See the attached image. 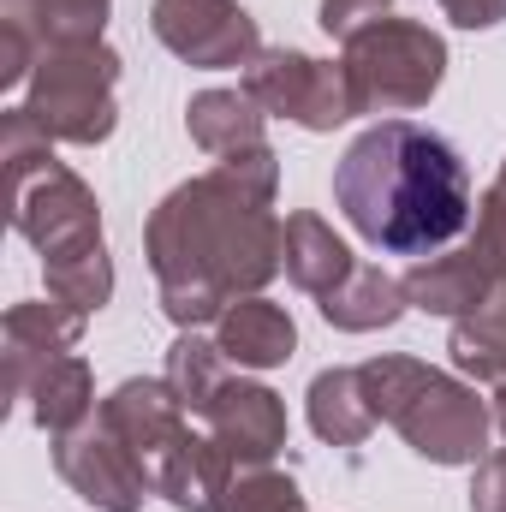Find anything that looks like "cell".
I'll use <instances>...</instances> for the list:
<instances>
[{
  "label": "cell",
  "instance_id": "cell-30",
  "mask_svg": "<svg viewBox=\"0 0 506 512\" xmlns=\"http://www.w3.org/2000/svg\"><path fill=\"white\" fill-rule=\"evenodd\" d=\"M501 292H506V274H501Z\"/></svg>",
  "mask_w": 506,
  "mask_h": 512
},
{
  "label": "cell",
  "instance_id": "cell-28",
  "mask_svg": "<svg viewBox=\"0 0 506 512\" xmlns=\"http://www.w3.org/2000/svg\"><path fill=\"white\" fill-rule=\"evenodd\" d=\"M441 12H447L459 30H495L506 18V0H441Z\"/></svg>",
  "mask_w": 506,
  "mask_h": 512
},
{
  "label": "cell",
  "instance_id": "cell-21",
  "mask_svg": "<svg viewBox=\"0 0 506 512\" xmlns=\"http://www.w3.org/2000/svg\"><path fill=\"white\" fill-rule=\"evenodd\" d=\"M24 399H30L36 429L66 435V429H78V423L96 417V376H90V364H84L78 352H60L54 364H42V370L30 376Z\"/></svg>",
  "mask_w": 506,
  "mask_h": 512
},
{
  "label": "cell",
  "instance_id": "cell-23",
  "mask_svg": "<svg viewBox=\"0 0 506 512\" xmlns=\"http://www.w3.org/2000/svg\"><path fill=\"white\" fill-rule=\"evenodd\" d=\"M161 382L179 393L185 411L203 417V411L215 405V393L233 382V376H227V352H221L215 340H203L197 328H185V334L167 346V376H161Z\"/></svg>",
  "mask_w": 506,
  "mask_h": 512
},
{
  "label": "cell",
  "instance_id": "cell-13",
  "mask_svg": "<svg viewBox=\"0 0 506 512\" xmlns=\"http://www.w3.org/2000/svg\"><path fill=\"white\" fill-rule=\"evenodd\" d=\"M399 280H405V304H411V310H423V316H447V322L477 316V310L501 292V274H495L477 251L423 256V262H411Z\"/></svg>",
  "mask_w": 506,
  "mask_h": 512
},
{
  "label": "cell",
  "instance_id": "cell-16",
  "mask_svg": "<svg viewBox=\"0 0 506 512\" xmlns=\"http://www.w3.org/2000/svg\"><path fill=\"white\" fill-rule=\"evenodd\" d=\"M108 6L114 0H0V30L6 36H24L36 48V60H42L54 48L102 42Z\"/></svg>",
  "mask_w": 506,
  "mask_h": 512
},
{
  "label": "cell",
  "instance_id": "cell-7",
  "mask_svg": "<svg viewBox=\"0 0 506 512\" xmlns=\"http://www.w3.org/2000/svg\"><path fill=\"white\" fill-rule=\"evenodd\" d=\"M262 114L274 120H292L304 131H334L352 120V96H346V72L304 54V48H262L251 66H245V84Z\"/></svg>",
  "mask_w": 506,
  "mask_h": 512
},
{
  "label": "cell",
  "instance_id": "cell-12",
  "mask_svg": "<svg viewBox=\"0 0 506 512\" xmlns=\"http://www.w3.org/2000/svg\"><path fill=\"white\" fill-rule=\"evenodd\" d=\"M84 310H72V304H60V298H24V304H12L6 310V393L12 399H24V387L30 376L42 370V364H54L60 352H72L78 340H84Z\"/></svg>",
  "mask_w": 506,
  "mask_h": 512
},
{
  "label": "cell",
  "instance_id": "cell-24",
  "mask_svg": "<svg viewBox=\"0 0 506 512\" xmlns=\"http://www.w3.org/2000/svg\"><path fill=\"white\" fill-rule=\"evenodd\" d=\"M221 512H310V507H304V495H298V483H292L286 471H274V465H251V471L233 477V489H227Z\"/></svg>",
  "mask_w": 506,
  "mask_h": 512
},
{
  "label": "cell",
  "instance_id": "cell-27",
  "mask_svg": "<svg viewBox=\"0 0 506 512\" xmlns=\"http://www.w3.org/2000/svg\"><path fill=\"white\" fill-rule=\"evenodd\" d=\"M471 512H506V447H489L471 477Z\"/></svg>",
  "mask_w": 506,
  "mask_h": 512
},
{
  "label": "cell",
  "instance_id": "cell-1",
  "mask_svg": "<svg viewBox=\"0 0 506 512\" xmlns=\"http://www.w3.org/2000/svg\"><path fill=\"white\" fill-rule=\"evenodd\" d=\"M274 191L280 155L262 149L245 161H215L155 203L143 256L173 328L221 322L227 304L256 298L286 268V221L274 215Z\"/></svg>",
  "mask_w": 506,
  "mask_h": 512
},
{
  "label": "cell",
  "instance_id": "cell-6",
  "mask_svg": "<svg viewBox=\"0 0 506 512\" xmlns=\"http://www.w3.org/2000/svg\"><path fill=\"white\" fill-rule=\"evenodd\" d=\"M346 96L352 114H411L447 78V42L417 18H376L346 42Z\"/></svg>",
  "mask_w": 506,
  "mask_h": 512
},
{
  "label": "cell",
  "instance_id": "cell-29",
  "mask_svg": "<svg viewBox=\"0 0 506 512\" xmlns=\"http://www.w3.org/2000/svg\"><path fill=\"white\" fill-rule=\"evenodd\" d=\"M495 429H501V435H506V382L495 387Z\"/></svg>",
  "mask_w": 506,
  "mask_h": 512
},
{
  "label": "cell",
  "instance_id": "cell-19",
  "mask_svg": "<svg viewBox=\"0 0 506 512\" xmlns=\"http://www.w3.org/2000/svg\"><path fill=\"white\" fill-rule=\"evenodd\" d=\"M352 268H358L352 245H346V239H340L322 215H310V209L286 215V280H292L298 292L328 298V292H334Z\"/></svg>",
  "mask_w": 506,
  "mask_h": 512
},
{
  "label": "cell",
  "instance_id": "cell-26",
  "mask_svg": "<svg viewBox=\"0 0 506 512\" xmlns=\"http://www.w3.org/2000/svg\"><path fill=\"white\" fill-rule=\"evenodd\" d=\"M387 6L393 0H322V30L340 36V42H352L358 30H370L376 18H387Z\"/></svg>",
  "mask_w": 506,
  "mask_h": 512
},
{
  "label": "cell",
  "instance_id": "cell-10",
  "mask_svg": "<svg viewBox=\"0 0 506 512\" xmlns=\"http://www.w3.org/2000/svg\"><path fill=\"white\" fill-rule=\"evenodd\" d=\"M96 417L120 435L131 447V459L143 465V477H149V489H155V477H161V465L173 459V447L191 435L185 429V405H179V393L167 382H149V376H131L120 382L102 405H96Z\"/></svg>",
  "mask_w": 506,
  "mask_h": 512
},
{
  "label": "cell",
  "instance_id": "cell-18",
  "mask_svg": "<svg viewBox=\"0 0 506 512\" xmlns=\"http://www.w3.org/2000/svg\"><path fill=\"white\" fill-rule=\"evenodd\" d=\"M322 304V316L340 328V334H376V328H393L411 304H405V280L399 274H387L376 262H358L328 298H316Z\"/></svg>",
  "mask_w": 506,
  "mask_h": 512
},
{
  "label": "cell",
  "instance_id": "cell-9",
  "mask_svg": "<svg viewBox=\"0 0 506 512\" xmlns=\"http://www.w3.org/2000/svg\"><path fill=\"white\" fill-rule=\"evenodd\" d=\"M54 471L66 477V489L78 501H90L96 512H143V501L155 495L143 465L131 459V447L102 417L54 435Z\"/></svg>",
  "mask_w": 506,
  "mask_h": 512
},
{
  "label": "cell",
  "instance_id": "cell-5",
  "mask_svg": "<svg viewBox=\"0 0 506 512\" xmlns=\"http://www.w3.org/2000/svg\"><path fill=\"white\" fill-rule=\"evenodd\" d=\"M120 54L108 42H84V48H54L36 60L30 84H24V120L42 131L48 143H78L96 149L120 126Z\"/></svg>",
  "mask_w": 506,
  "mask_h": 512
},
{
  "label": "cell",
  "instance_id": "cell-15",
  "mask_svg": "<svg viewBox=\"0 0 506 512\" xmlns=\"http://www.w3.org/2000/svg\"><path fill=\"white\" fill-rule=\"evenodd\" d=\"M215 346H221L227 364H239V370H280V364L298 352V322H292L280 304H268V298L256 292V298L227 304V316L215 322Z\"/></svg>",
  "mask_w": 506,
  "mask_h": 512
},
{
  "label": "cell",
  "instance_id": "cell-22",
  "mask_svg": "<svg viewBox=\"0 0 506 512\" xmlns=\"http://www.w3.org/2000/svg\"><path fill=\"white\" fill-rule=\"evenodd\" d=\"M447 352H453V370L465 382H506V292H495L477 316H459L453 334H447Z\"/></svg>",
  "mask_w": 506,
  "mask_h": 512
},
{
  "label": "cell",
  "instance_id": "cell-3",
  "mask_svg": "<svg viewBox=\"0 0 506 512\" xmlns=\"http://www.w3.org/2000/svg\"><path fill=\"white\" fill-rule=\"evenodd\" d=\"M0 161L12 185V227L42 251L48 298L96 316L114 298V256L102 239L96 191L66 161H54V143L24 120V108H6L0 120Z\"/></svg>",
  "mask_w": 506,
  "mask_h": 512
},
{
  "label": "cell",
  "instance_id": "cell-2",
  "mask_svg": "<svg viewBox=\"0 0 506 512\" xmlns=\"http://www.w3.org/2000/svg\"><path fill=\"white\" fill-rule=\"evenodd\" d=\"M334 203L376 251L423 256L471 227V173L441 131L381 120L340 155Z\"/></svg>",
  "mask_w": 506,
  "mask_h": 512
},
{
  "label": "cell",
  "instance_id": "cell-20",
  "mask_svg": "<svg viewBox=\"0 0 506 512\" xmlns=\"http://www.w3.org/2000/svg\"><path fill=\"white\" fill-rule=\"evenodd\" d=\"M304 399H310V429L328 447H364L370 429L381 423L370 405V387H364V370H322Z\"/></svg>",
  "mask_w": 506,
  "mask_h": 512
},
{
  "label": "cell",
  "instance_id": "cell-11",
  "mask_svg": "<svg viewBox=\"0 0 506 512\" xmlns=\"http://www.w3.org/2000/svg\"><path fill=\"white\" fill-rule=\"evenodd\" d=\"M203 423H209V435L233 453L239 471L274 465V459L286 453V405H280L274 387H262V382L233 376V382L215 393V405L203 411Z\"/></svg>",
  "mask_w": 506,
  "mask_h": 512
},
{
  "label": "cell",
  "instance_id": "cell-8",
  "mask_svg": "<svg viewBox=\"0 0 506 512\" xmlns=\"http://www.w3.org/2000/svg\"><path fill=\"white\" fill-rule=\"evenodd\" d=\"M149 30H155V42L167 54H179L185 66H203V72L251 66L262 54L256 18L239 0H155Z\"/></svg>",
  "mask_w": 506,
  "mask_h": 512
},
{
  "label": "cell",
  "instance_id": "cell-17",
  "mask_svg": "<svg viewBox=\"0 0 506 512\" xmlns=\"http://www.w3.org/2000/svg\"><path fill=\"white\" fill-rule=\"evenodd\" d=\"M233 477H239V465H233V453H227L215 435H185V441L173 447V459L161 465L155 495L173 501L179 512H221Z\"/></svg>",
  "mask_w": 506,
  "mask_h": 512
},
{
  "label": "cell",
  "instance_id": "cell-25",
  "mask_svg": "<svg viewBox=\"0 0 506 512\" xmlns=\"http://www.w3.org/2000/svg\"><path fill=\"white\" fill-rule=\"evenodd\" d=\"M471 251L483 256L495 274H506V161H501V173H495V185L483 191V203H477V233H471Z\"/></svg>",
  "mask_w": 506,
  "mask_h": 512
},
{
  "label": "cell",
  "instance_id": "cell-14",
  "mask_svg": "<svg viewBox=\"0 0 506 512\" xmlns=\"http://www.w3.org/2000/svg\"><path fill=\"white\" fill-rule=\"evenodd\" d=\"M185 131L215 161H245V155L268 149V114L256 108L245 90H203V96H191Z\"/></svg>",
  "mask_w": 506,
  "mask_h": 512
},
{
  "label": "cell",
  "instance_id": "cell-4",
  "mask_svg": "<svg viewBox=\"0 0 506 512\" xmlns=\"http://www.w3.org/2000/svg\"><path fill=\"white\" fill-rule=\"evenodd\" d=\"M370 405L381 423L399 429V441L429 465H477L489 453L495 411L477 399V382H459L417 358H370L358 364Z\"/></svg>",
  "mask_w": 506,
  "mask_h": 512
}]
</instances>
